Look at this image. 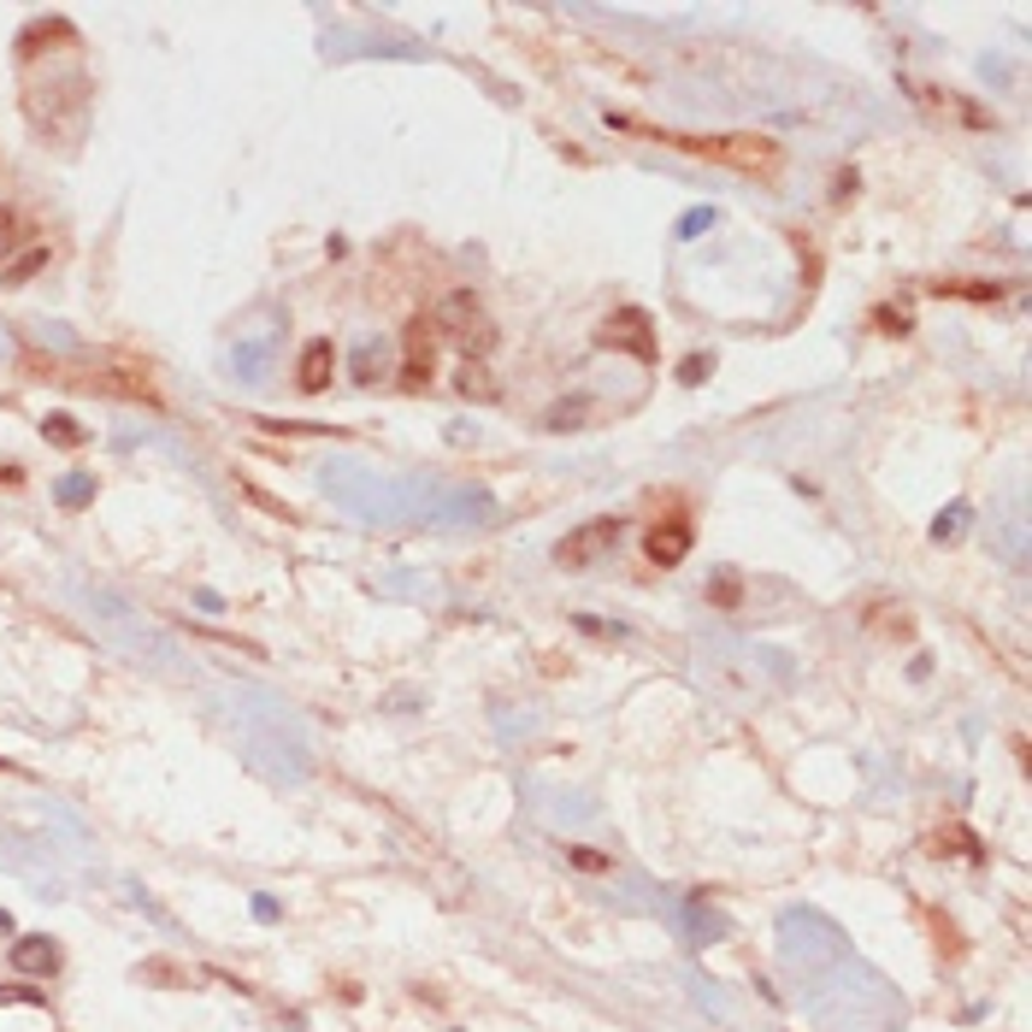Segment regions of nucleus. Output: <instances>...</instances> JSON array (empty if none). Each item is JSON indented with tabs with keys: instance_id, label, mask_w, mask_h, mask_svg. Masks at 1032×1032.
<instances>
[{
	"instance_id": "2eb2a0df",
	"label": "nucleus",
	"mask_w": 1032,
	"mask_h": 1032,
	"mask_svg": "<svg viewBox=\"0 0 1032 1032\" xmlns=\"http://www.w3.org/2000/svg\"><path fill=\"white\" fill-rule=\"evenodd\" d=\"M873 325H880L885 337H909V325H915V319H909L903 307H880V313H873Z\"/></svg>"
},
{
	"instance_id": "ddd939ff",
	"label": "nucleus",
	"mask_w": 1032,
	"mask_h": 1032,
	"mask_svg": "<svg viewBox=\"0 0 1032 1032\" xmlns=\"http://www.w3.org/2000/svg\"><path fill=\"white\" fill-rule=\"evenodd\" d=\"M932 295H962V302H997L1003 290H997V284H950V277H938Z\"/></svg>"
},
{
	"instance_id": "39448f33",
	"label": "nucleus",
	"mask_w": 1032,
	"mask_h": 1032,
	"mask_svg": "<svg viewBox=\"0 0 1032 1032\" xmlns=\"http://www.w3.org/2000/svg\"><path fill=\"white\" fill-rule=\"evenodd\" d=\"M644 555L655 560V567H679V560L691 555V520H661V525H649Z\"/></svg>"
},
{
	"instance_id": "f257e3e1",
	"label": "nucleus",
	"mask_w": 1032,
	"mask_h": 1032,
	"mask_svg": "<svg viewBox=\"0 0 1032 1032\" xmlns=\"http://www.w3.org/2000/svg\"><path fill=\"white\" fill-rule=\"evenodd\" d=\"M608 124H614V131H637V136H649V143H672L684 154H702V160L756 171V178H773L779 160H785L773 136H684V131H649V124H637V118H608Z\"/></svg>"
},
{
	"instance_id": "f03ea898",
	"label": "nucleus",
	"mask_w": 1032,
	"mask_h": 1032,
	"mask_svg": "<svg viewBox=\"0 0 1032 1032\" xmlns=\"http://www.w3.org/2000/svg\"><path fill=\"white\" fill-rule=\"evenodd\" d=\"M436 331L443 337H455L461 349H466V361L473 354H490L496 349V325H490V313H484V302L473 290H455V295H443V307H436Z\"/></svg>"
},
{
	"instance_id": "4468645a",
	"label": "nucleus",
	"mask_w": 1032,
	"mask_h": 1032,
	"mask_svg": "<svg viewBox=\"0 0 1032 1032\" xmlns=\"http://www.w3.org/2000/svg\"><path fill=\"white\" fill-rule=\"evenodd\" d=\"M19 242H24V218L12 213V207H0V265H7V254H12Z\"/></svg>"
},
{
	"instance_id": "9b49d317",
	"label": "nucleus",
	"mask_w": 1032,
	"mask_h": 1032,
	"mask_svg": "<svg viewBox=\"0 0 1032 1032\" xmlns=\"http://www.w3.org/2000/svg\"><path fill=\"white\" fill-rule=\"evenodd\" d=\"M42 265H48V248H24L19 260H7V265H0V290H19V284H30V277H36Z\"/></svg>"
},
{
	"instance_id": "6ab92c4d",
	"label": "nucleus",
	"mask_w": 1032,
	"mask_h": 1032,
	"mask_svg": "<svg viewBox=\"0 0 1032 1032\" xmlns=\"http://www.w3.org/2000/svg\"><path fill=\"white\" fill-rule=\"evenodd\" d=\"M679 378H684V384H702V378H708V361H702V354H691V361H684V372H679Z\"/></svg>"
},
{
	"instance_id": "7ed1b4c3",
	"label": "nucleus",
	"mask_w": 1032,
	"mask_h": 1032,
	"mask_svg": "<svg viewBox=\"0 0 1032 1032\" xmlns=\"http://www.w3.org/2000/svg\"><path fill=\"white\" fill-rule=\"evenodd\" d=\"M625 537V520H590V525H572L567 537L555 543V567H597L602 555H614V543Z\"/></svg>"
},
{
	"instance_id": "20e7f679",
	"label": "nucleus",
	"mask_w": 1032,
	"mask_h": 1032,
	"mask_svg": "<svg viewBox=\"0 0 1032 1032\" xmlns=\"http://www.w3.org/2000/svg\"><path fill=\"white\" fill-rule=\"evenodd\" d=\"M597 342L602 349H614V354H632V361H644V366H655V325H649V313L644 307H620L614 319L597 331Z\"/></svg>"
},
{
	"instance_id": "f8f14e48",
	"label": "nucleus",
	"mask_w": 1032,
	"mask_h": 1032,
	"mask_svg": "<svg viewBox=\"0 0 1032 1032\" xmlns=\"http://www.w3.org/2000/svg\"><path fill=\"white\" fill-rule=\"evenodd\" d=\"M42 436H48V443H59V449H83V426H77V419H66V413H48L42 419Z\"/></svg>"
},
{
	"instance_id": "0eeeda50",
	"label": "nucleus",
	"mask_w": 1032,
	"mask_h": 1032,
	"mask_svg": "<svg viewBox=\"0 0 1032 1032\" xmlns=\"http://www.w3.org/2000/svg\"><path fill=\"white\" fill-rule=\"evenodd\" d=\"M408 389L431 384V319H408V366H401Z\"/></svg>"
},
{
	"instance_id": "f3484780",
	"label": "nucleus",
	"mask_w": 1032,
	"mask_h": 1032,
	"mask_svg": "<svg viewBox=\"0 0 1032 1032\" xmlns=\"http://www.w3.org/2000/svg\"><path fill=\"white\" fill-rule=\"evenodd\" d=\"M89 496H95V484H89V478H66V484H59V502H66V508H83Z\"/></svg>"
},
{
	"instance_id": "1a4fd4ad",
	"label": "nucleus",
	"mask_w": 1032,
	"mask_h": 1032,
	"mask_svg": "<svg viewBox=\"0 0 1032 1032\" xmlns=\"http://www.w3.org/2000/svg\"><path fill=\"white\" fill-rule=\"evenodd\" d=\"M12 967H19V974H54L59 950L48 938H19V944H12Z\"/></svg>"
},
{
	"instance_id": "6e6552de",
	"label": "nucleus",
	"mask_w": 1032,
	"mask_h": 1032,
	"mask_svg": "<svg viewBox=\"0 0 1032 1032\" xmlns=\"http://www.w3.org/2000/svg\"><path fill=\"white\" fill-rule=\"evenodd\" d=\"M909 95H915L920 106H927V113H944V118H962V124H967V131H985V124H991V118H985V113H979V106H974V101H956V95H938V89H927V83H909Z\"/></svg>"
},
{
	"instance_id": "423d86ee",
	"label": "nucleus",
	"mask_w": 1032,
	"mask_h": 1032,
	"mask_svg": "<svg viewBox=\"0 0 1032 1032\" xmlns=\"http://www.w3.org/2000/svg\"><path fill=\"white\" fill-rule=\"evenodd\" d=\"M331 372H337V342L331 337H313L307 349H302V378H295V384H302L307 396H319V389L331 384Z\"/></svg>"
},
{
	"instance_id": "a211bd4d",
	"label": "nucleus",
	"mask_w": 1032,
	"mask_h": 1032,
	"mask_svg": "<svg viewBox=\"0 0 1032 1032\" xmlns=\"http://www.w3.org/2000/svg\"><path fill=\"white\" fill-rule=\"evenodd\" d=\"M572 855V867H585V873H602L608 867V855H597V850H567Z\"/></svg>"
},
{
	"instance_id": "9d476101",
	"label": "nucleus",
	"mask_w": 1032,
	"mask_h": 1032,
	"mask_svg": "<svg viewBox=\"0 0 1032 1032\" xmlns=\"http://www.w3.org/2000/svg\"><path fill=\"white\" fill-rule=\"evenodd\" d=\"M59 42H77V30L66 19H48V24H30L19 36V59H36L42 48H59Z\"/></svg>"
},
{
	"instance_id": "aec40b11",
	"label": "nucleus",
	"mask_w": 1032,
	"mask_h": 1032,
	"mask_svg": "<svg viewBox=\"0 0 1032 1032\" xmlns=\"http://www.w3.org/2000/svg\"><path fill=\"white\" fill-rule=\"evenodd\" d=\"M0 484H24V473L19 466H0Z\"/></svg>"
},
{
	"instance_id": "412c9836",
	"label": "nucleus",
	"mask_w": 1032,
	"mask_h": 1032,
	"mask_svg": "<svg viewBox=\"0 0 1032 1032\" xmlns=\"http://www.w3.org/2000/svg\"><path fill=\"white\" fill-rule=\"evenodd\" d=\"M0 768H7V761H0Z\"/></svg>"
},
{
	"instance_id": "dca6fc26",
	"label": "nucleus",
	"mask_w": 1032,
	"mask_h": 1032,
	"mask_svg": "<svg viewBox=\"0 0 1032 1032\" xmlns=\"http://www.w3.org/2000/svg\"><path fill=\"white\" fill-rule=\"evenodd\" d=\"M461 389H466V396H484V401L496 396V384L484 378V366H473V361H466V372H461Z\"/></svg>"
}]
</instances>
